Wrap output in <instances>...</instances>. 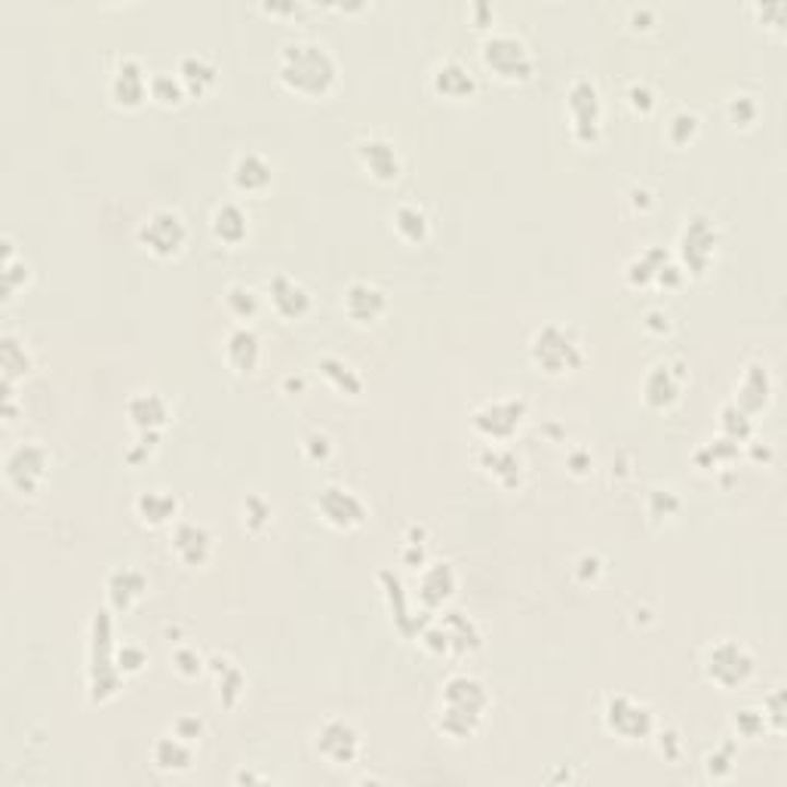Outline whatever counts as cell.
<instances>
[{
    "label": "cell",
    "instance_id": "obj_41",
    "mask_svg": "<svg viewBox=\"0 0 787 787\" xmlns=\"http://www.w3.org/2000/svg\"><path fill=\"white\" fill-rule=\"evenodd\" d=\"M148 93H151V102L164 105V108H179L181 102L188 98V90L176 71H154L151 81H148Z\"/></svg>",
    "mask_w": 787,
    "mask_h": 787
},
{
    "label": "cell",
    "instance_id": "obj_11",
    "mask_svg": "<svg viewBox=\"0 0 787 787\" xmlns=\"http://www.w3.org/2000/svg\"><path fill=\"white\" fill-rule=\"evenodd\" d=\"M314 510L324 524L339 529V532L361 529L369 517L366 502L351 486H342V483H324L314 495Z\"/></svg>",
    "mask_w": 787,
    "mask_h": 787
},
{
    "label": "cell",
    "instance_id": "obj_27",
    "mask_svg": "<svg viewBox=\"0 0 787 787\" xmlns=\"http://www.w3.org/2000/svg\"><path fill=\"white\" fill-rule=\"evenodd\" d=\"M127 415L136 431H154L161 434L169 422V400L164 393L154 391V388H142V391H132L127 400Z\"/></svg>",
    "mask_w": 787,
    "mask_h": 787
},
{
    "label": "cell",
    "instance_id": "obj_51",
    "mask_svg": "<svg viewBox=\"0 0 787 787\" xmlns=\"http://www.w3.org/2000/svg\"><path fill=\"white\" fill-rule=\"evenodd\" d=\"M766 717H763V710L760 707H744V710H738L736 714V729L741 738H756L766 732Z\"/></svg>",
    "mask_w": 787,
    "mask_h": 787
},
{
    "label": "cell",
    "instance_id": "obj_62",
    "mask_svg": "<svg viewBox=\"0 0 787 787\" xmlns=\"http://www.w3.org/2000/svg\"><path fill=\"white\" fill-rule=\"evenodd\" d=\"M566 465H569V471H573L575 477H585L590 471L594 459H590V453H585V449H573L569 459H566Z\"/></svg>",
    "mask_w": 787,
    "mask_h": 787
},
{
    "label": "cell",
    "instance_id": "obj_10",
    "mask_svg": "<svg viewBox=\"0 0 787 787\" xmlns=\"http://www.w3.org/2000/svg\"><path fill=\"white\" fill-rule=\"evenodd\" d=\"M49 465H52V456L44 443L22 441L3 459V480L16 495H37L47 483Z\"/></svg>",
    "mask_w": 787,
    "mask_h": 787
},
{
    "label": "cell",
    "instance_id": "obj_40",
    "mask_svg": "<svg viewBox=\"0 0 787 787\" xmlns=\"http://www.w3.org/2000/svg\"><path fill=\"white\" fill-rule=\"evenodd\" d=\"M225 312L237 324H249V320H256V314L262 312V295L246 283H231L225 290Z\"/></svg>",
    "mask_w": 787,
    "mask_h": 787
},
{
    "label": "cell",
    "instance_id": "obj_58",
    "mask_svg": "<svg viewBox=\"0 0 787 787\" xmlns=\"http://www.w3.org/2000/svg\"><path fill=\"white\" fill-rule=\"evenodd\" d=\"M627 203H631V210H637V213H649V210L656 207V195H653L646 185H634V188L627 191Z\"/></svg>",
    "mask_w": 787,
    "mask_h": 787
},
{
    "label": "cell",
    "instance_id": "obj_43",
    "mask_svg": "<svg viewBox=\"0 0 787 787\" xmlns=\"http://www.w3.org/2000/svg\"><path fill=\"white\" fill-rule=\"evenodd\" d=\"M240 520H244V529H249L252 536H259V532H265L268 526L274 524V505L265 498L262 492H249L240 502Z\"/></svg>",
    "mask_w": 787,
    "mask_h": 787
},
{
    "label": "cell",
    "instance_id": "obj_12",
    "mask_svg": "<svg viewBox=\"0 0 787 787\" xmlns=\"http://www.w3.org/2000/svg\"><path fill=\"white\" fill-rule=\"evenodd\" d=\"M314 748L329 766H351L363 754V736L354 723L342 720V717H329L314 732Z\"/></svg>",
    "mask_w": 787,
    "mask_h": 787
},
{
    "label": "cell",
    "instance_id": "obj_14",
    "mask_svg": "<svg viewBox=\"0 0 787 787\" xmlns=\"http://www.w3.org/2000/svg\"><path fill=\"white\" fill-rule=\"evenodd\" d=\"M526 419V400L520 397H502V400H490L471 415V425L480 437L492 443L510 441Z\"/></svg>",
    "mask_w": 787,
    "mask_h": 787
},
{
    "label": "cell",
    "instance_id": "obj_44",
    "mask_svg": "<svg viewBox=\"0 0 787 787\" xmlns=\"http://www.w3.org/2000/svg\"><path fill=\"white\" fill-rule=\"evenodd\" d=\"M698 132H702V120H698L695 111H689V108L673 111V115L668 117V124H665V139H668L673 148L692 145V142L698 139Z\"/></svg>",
    "mask_w": 787,
    "mask_h": 787
},
{
    "label": "cell",
    "instance_id": "obj_15",
    "mask_svg": "<svg viewBox=\"0 0 787 787\" xmlns=\"http://www.w3.org/2000/svg\"><path fill=\"white\" fill-rule=\"evenodd\" d=\"M357 154V164L369 173V179H376L378 185H393V181L403 176V154L393 139L381 136V132H369L357 139L354 145Z\"/></svg>",
    "mask_w": 787,
    "mask_h": 787
},
{
    "label": "cell",
    "instance_id": "obj_18",
    "mask_svg": "<svg viewBox=\"0 0 787 787\" xmlns=\"http://www.w3.org/2000/svg\"><path fill=\"white\" fill-rule=\"evenodd\" d=\"M148 81H151V74L145 71V66L139 59H132V56H124L115 66V71H111V78H108L111 105L120 108V111H139L151 98Z\"/></svg>",
    "mask_w": 787,
    "mask_h": 787
},
{
    "label": "cell",
    "instance_id": "obj_42",
    "mask_svg": "<svg viewBox=\"0 0 787 787\" xmlns=\"http://www.w3.org/2000/svg\"><path fill=\"white\" fill-rule=\"evenodd\" d=\"M28 280H32V265L25 262V256H16L10 237H3V290L7 295L13 298L22 286H28Z\"/></svg>",
    "mask_w": 787,
    "mask_h": 787
},
{
    "label": "cell",
    "instance_id": "obj_16",
    "mask_svg": "<svg viewBox=\"0 0 787 787\" xmlns=\"http://www.w3.org/2000/svg\"><path fill=\"white\" fill-rule=\"evenodd\" d=\"M169 551L176 554L181 566L188 569H203L215 554L213 529L200 520H176L169 532Z\"/></svg>",
    "mask_w": 787,
    "mask_h": 787
},
{
    "label": "cell",
    "instance_id": "obj_56",
    "mask_svg": "<svg viewBox=\"0 0 787 787\" xmlns=\"http://www.w3.org/2000/svg\"><path fill=\"white\" fill-rule=\"evenodd\" d=\"M643 329L646 332H653V336H668L673 329V320H671V314L665 312V308H649V312L643 314Z\"/></svg>",
    "mask_w": 787,
    "mask_h": 787
},
{
    "label": "cell",
    "instance_id": "obj_34",
    "mask_svg": "<svg viewBox=\"0 0 787 787\" xmlns=\"http://www.w3.org/2000/svg\"><path fill=\"white\" fill-rule=\"evenodd\" d=\"M381 578V585H385V597H388V603H391V612H393V624H397V631L400 634H407V637H415V634H422V627L427 622H419L415 615H412L410 609V597H407V590H403V582L391 573V569H381L378 573Z\"/></svg>",
    "mask_w": 787,
    "mask_h": 787
},
{
    "label": "cell",
    "instance_id": "obj_22",
    "mask_svg": "<svg viewBox=\"0 0 787 787\" xmlns=\"http://www.w3.org/2000/svg\"><path fill=\"white\" fill-rule=\"evenodd\" d=\"M456 590H459V575L453 569V563L434 560V563H425V566L419 569L415 594H419V600H422V607H425L427 612L446 607V603L456 597Z\"/></svg>",
    "mask_w": 787,
    "mask_h": 787
},
{
    "label": "cell",
    "instance_id": "obj_49",
    "mask_svg": "<svg viewBox=\"0 0 787 787\" xmlns=\"http://www.w3.org/2000/svg\"><path fill=\"white\" fill-rule=\"evenodd\" d=\"M624 98H627V108L634 111V115H653L656 111V105H658V96H656V90L649 86L646 81H634L631 86H627V93H624Z\"/></svg>",
    "mask_w": 787,
    "mask_h": 787
},
{
    "label": "cell",
    "instance_id": "obj_47",
    "mask_svg": "<svg viewBox=\"0 0 787 787\" xmlns=\"http://www.w3.org/2000/svg\"><path fill=\"white\" fill-rule=\"evenodd\" d=\"M754 415H748L744 410H738L736 403H729V407H723L720 412V427H723V437H729V441L736 443H744L751 437V431H754V422H751Z\"/></svg>",
    "mask_w": 787,
    "mask_h": 787
},
{
    "label": "cell",
    "instance_id": "obj_24",
    "mask_svg": "<svg viewBox=\"0 0 787 787\" xmlns=\"http://www.w3.org/2000/svg\"><path fill=\"white\" fill-rule=\"evenodd\" d=\"M431 90L441 98L449 102H465L474 98L477 93V74L474 68L465 66L461 59H441L434 71H431Z\"/></svg>",
    "mask_w": 787,
    "mask_h": 787
},
{
    "label": "cell",
    "instance_id": "obj_21",
    "mask_svg": "<svg viewBox=\"0 0 787 787\" xmlns=\"http://www.w3.org/2000/svg\"><path fill=\"white\" fill-rule=\"evenodd\" d=\"M222 357L234 376H252L262 366V336L249 324H234L222 344Z\"/></svg>",
    "mask_w": 787,
    "mask_h": 787
},
{
    "label": "cell",
    "instance_id": "obj_8",
    "mask_svg": "<svg viewBox=\"0 0 787 787\" xmlns=\"http://www.w3.org/2000/svg\"><path fill=\"white\" fill-rule=\"evenodd\" d=\"M680 268L692 278H705L720 249V228L707 213L686 215V225L680 231Z\"/></svg>",
    "mask_w": 787,
    "mask_h": 787
},
{
    "label": "cell",
    "instance_id": "obj_26",
    "mask_svg": "<svg viewBox=\"0 0 787 787\" xmlns=\"http://www.w3.org/2000/svg\"><path fill=\"white\" fill-rule=\"evenodd\" d=\"M145 594L148 575L136 566H120L105 582V597H108V607L115 612H130L132 607H139L145 600Z\"/></svg>",
    "mask_w": 787,
    "mask_h": 787
},
{
    "label": "cell",
    "instance_id": "obj_29",
    "mask_svg": "<svg viewBox=\"0 0 787 787\" xmlns=\"http://www.w3.org/2000/svg\"><path fill=\"white\" fill-rule=\"evenodd\" d=\"M179 498L169 490H142L132 498V514L139 517V524L161 529V526H173L179 520Z\"/></svg>",
    "mask_w": 787,
    "mask_h": 787
},
{
    "label": "cell",
    "instance_id": "obj_13",
    "mask_svg": "<svg viewBox=\"0 0 787 787\" xmlns=\"http://www.w3.org/2000/svg\"><path fill=\"white\" fill-rule=\"evenodd\" d=\"M603 720L612 736L622 741H643V738L656 736V714L653 707L643 705L631 695H612L603 710Z\"/></svg>",
    "mask_w": 787,
    "mask_h": 787
},
{
    "label": "cell",
    "instance_id": "obj_60",
    "mask_svg": "<svg viewBox=\"0 0 787 787\" xmlns=\"http://www.w3.org/2000/svg\"><path fill=\"white\" fill-rule=\"evenodd\" d=\"M658 751H661L665 760L677 763V760H680V751H683V741H680V736H677L673 729H668V732H658Z\"/></svg>",
    "mask_w": 787,
    "mask_h": 787
},
{
    "label": "cell",
    "instance_id": "obj_32",
    "mask_svg": "<svg viewBox=\"0 0 787 787\" xmlns=\"http://www.w3.org/2000/svg\"><path fill=\"white\" fill-rule=\"evenodd\" d=\"M249 213L234 200H222L210 215V231L219 244L225 246H244L249 240Z\"/></svg>",
    "mask_w": 787,
    "mask_h": 787
},
{
    "label": "cell",
    "instance_id": "obj_48",
    "mask_svg": "<svg viewBox=\"0 0 787 787\" xmlns=\"http://www.w3.org/2000/svg\"><path fill=\"white\" fill-rule=\"evenodd\" d=\"M302 453H305V459L314 461V465H327V461L332 459V453H336V443H332L327 431L314 427V431H308V434L302 437Z\"/></svg>",
    "mask_w": 787,
    "mask_h": 787
},
{
    "label": "cell",
    "instance_id": "obj_20",
    "mask_svg": "<svg viewBox=\"0 0 787 787\" xmlns=\"http://www.w3.org/2000/svg\"><path fill=\"white\" fill-rule=\"evenodd\" d=\"M686 381V366L680 361H658L643 376V400L649 410H671L680 400Z\"/></svg>",
    "mask_w": 787,
    "mask_h": 787
},
{
    "label": "cell",
    "instance_id": "obj_33",
    "mask_svg": "<svg viewBox=\"0 0 787 787\" xmlns=\"http://www.w3.org/2000/svg\"><path fill=\"white\" fill-rule=\"evenodd\" d=\"M391 231L400 244L422 246L431 237V219L419 203H397L391 210Z\"/></svg>",
    "mask_w": 787,
    "mask_h": 787
},
{
    "label": "cell",
    "instance_id": "obj_30",
    "mask_svg": "<svg viewBox=\"0 0 787 787\" xmlns=\"http://www.w3.org/2000/svg\"><path fill=\"white\" fill-rule=\"evenodd\" d=\"M437 622H441L443 634H446V656L453 658L471 656V653H477V649L483 646L480 627H477L474 619H468L465 612L449 609V612L437 615Z\"/></svg>",
    "mask_w": 787,
    "mask_h": 787
},
{
    "label": "cell",
    "instance_id": "obj_54",
    "mask_svg": "<svg viewBox=\"0 0 787 787\" xmlns=\"http://www.w3.org/2000/svg\"><path fill=\"white\" fill-rule=\"evenodd\" d=\"M705 770L710 778H726L729 772H732V744H723L720 751H714V754H707L705 760Z\"/></svg>",
    "mask_w": 787,
    "mask_h": 787
},
{
    "label": "cell",
    "instance_id": "obj_50",
    "mask_svg": "<svg viewBox=\"0 0 787 787\" xmlns=\"http://www.w3.org/2000/svg\"><path fill=\"white\" fill-rule=\"evenodd\" d=\"M117 668L124 677H136L148 668V653L139 643H124L117 646Z\"/></svg>",
    "mask_w": 787,
    "mask_h": 787
},
{
    "label": "cell",
    "instance_id": "obj_5",
    "mask_svg": "<svg viewBox=\"0 0 787 787\" xmlns=\"http://www.w3.org/2000/svg\"><path fill=\"white\" fill-rule=\"evenodd\" d=\"M529 357L544 376H569L585 366V344L575 336V329L544 324L529 339Z\"/></svg>",
    "mask_w": 787,
    "mask_h": 787
},
{
    "label": "cell",
    "instance_id": "obj_4",
    "mask_svg": "<svg viewBox=\"0 0 787 787\" xmlns=\"http://www.w3.org/2000/svg\"><path fill=\"white\" fill-rule=\"evenodd\" d=\"M480 59L502 83H526L536 74V56L524 37L508 28H492L480 40Z\"/></svg>",
    "mask_w": 787,
    "mask_h": 787
},
{
    "label": "cell",
    "instance_id": "obj_46",
    "mask_svg": "<svg viewBox=\"0 0 787 787\" xmlns=\"http://www.w3.org/2000/svg\"><path fill=\"white\" fill-rule=\"evenodd\" d=\"M169 665H173V671L179 673L181 680H197V677H203V673L210 671V668H207V656L197 653L195 646H179V649H173Z\"/></svg>",
    "mask_w": 787,
    "mask_h": 787
},
{
    "label": "cell",
    "instance_id": "obj_61",
    "mask_svg": "<svg viewBox=\"0 0 787 787\" xmlns=\"http://www.w3.org/2000/svg\"><path fill=\"white\" fill-rule=\"evenodd\" d=\"M631 25H634L637 32L653 28V25H656V10H653V7H634V10H631Z\"/></svg>",
    "mask_w": 787,
    "mask_h": 787
},
{
    "label": "cell",
    "instance_id": "obj_59",
    "mask_svg": "<svg viewBox=\"0 0 787 787\" xmlns=\"http://www.w3.org/2000/svg\"><path fill=\"white\" fill-rule=\"evenodd\" d=\"M427 544H415V541H403V548H400V563L403 566H415V569H422L427 563Z\"/></svg>",
    "mask_w": 787,
    "mask_h": 787
},
{
    "label": "cell",
    "instance_id": "obj_9",
    "mask_svg": "<svg viewBox=\"0 0 787 787\" xmlns=\"http://www.w3.org/2000/svg\"><path fill=\"white\" fill-rule=\"evenodd\" d=\"M756 673L754 653L738 639H717L705 653V677L723 692L748 686Z\"/></svg>",
    "mask_w": 787,
    "mask_h": 787
},
{
    "label": "cell",
    "instance_id": "obj_57",
    "mask_svg": "<svg viewBox=\"0 0 787 787\" xmlns=\"http://www.w3.org/2000/svg\"><path fill=\"white\" fill-rule=\"evenodd\" d=\"M760 710H763L766 723H772V729H782V726H785V698H782V692L770 695L766 705L760 707Z\"/></svg>",
    "mask_w": 787,
    "mask_h": 787
},
{
    "label": "cell",
    "instance_id": "obj_25",
    "mask_svg": "<svg viewBox=\"0 0 787 787\" xmlns=\"http://www.w3.org/2000/svg\"><path fill=\"white\" fill-rule=\"evenodd\" d=\"M271 181H274V164H271L265 154H259V151H244V154L234 157V164H231V185H234L240 195H265V191L271 188Z\"/></svg>",
    "mask_w": 787,
    "mask_h": 787
},
{
    "label": "cell",
    "instance_id": "obj_45",
    "mask_svg": "<svg viewBox=\"0 0 787 787\" xmlns=\"http://www.w3.org/2000/svg\"><path fill=\"white\" fill-rule=\"evenodd\" d=\"M726 117H729L732 127L748 130V127H754L756 117H760V102L751 93H732V96L726 98Z\"/></svg>",
    "mask_w": 787,
    "mask_h": 787
},
{
    "label": "cell",
    "instance_id": "obj_31",
    "mask_svg": "<svg viewBox=\"0 0 787 787\" xmlns=\"http://www.w3.org/2000/svg\"><path fill=\"white\" fill-rule=\"evenodd\" d=\"M207 668L213 673L215 689H219V692H215V695H219V705L234 710L246 695V677L244 671H240V665L231 656H225V653H213V656L207 658Z\"/></svg>",
    "mask_w": 787,
    "mask_h": 787
},
{
    "label": "cell",
    "instance_id": "obj_6",
    "mask_svg": "<svg viewBox=\"0 0 787 787\" xmlns=\"http://www.w3.org/2000/svg\"><path fill=\"white\" fill-rule=\"evenodd\" d=\"M566 115H569V136L578 145H597L603 136V96L600 86L590 78H575L566 90Z\"/></svg>",
    "mask_w": 787,
    "mask_h": 787
},
{
    "label": "cell",
    "instance_id": "obj_3",
    "mask_svg": "<svg viewBox=\"0 0 787 787\" xmlns=\"http://www.w3.org/2000/svg\"><path fill=\"white\" fill-rule=\"evenodd\" d=\"M124 673L117 668L115 622L108 609L93 612L90 622V649H86V689L93 705H108L124 689Z\"/></svg>",
    "mask_w": 787,
    "mask_h": 787
},
{
    "label": "cell",
    "instance_id": "obj_55",
    "mask_svg": "<svg viewBox=\"0 0 787 787\" xmlns=\"http://www.w3.org/2000/svg\"><path fill=\"white\" fill-rule=\"evenodd\" d=\"M600 573H603V560L597 557V554H582V557L575 560V578H578L582 585L597 582Z\"/></svg>",
    "mask_w": 787,
    "mask_h": 787
},
{
    "label": "cell",
    "instance_id": "obj_23",
    "mask_svg": "<svg viewBox=\"0 0 787 787\" xmlns=\"http://www.w3.org/2000/svg\"><path fill=\"white\" fill-rule=\"evenodd\" d=\"M477 465H480L483 474L490 477L495 486H502V490L517 492L524 486V477H526L524 459H520L510 446H502V443L483 446L480 456H477Z\"/></svg>",
    "mask_w": 787,
    "mask_h": 787
},
{
    "label": "cell",
    "instance_id": "obj_36",
    "mask_svg": "<svg viewBox=\"0 0 787 787\" xmlns=\"http://www.w3.org/2000/svg\"><path fill=\"white\" fill-rule=\"evenodd\" d=\"M151 756H154V766L161 772H188L195 766V744L179 738L173 729L154 741L151 748Z\"/></svg>",
    "mask_w": 787,
    "mask_h": 787
},
{
    "label": "cell",
    "instance_id": "obj_39",
    "mask_svg": "<svg viewBox=\"0 0 787 787\" xmlns=\"http://www.w3.org/2000/svg\"><path fill=\"white\" fill-rule=\"evenodd\" d=\"M317 369L339 393H348V397H361L363 393V376L342 357H320Z\"/></svg>",
    "mask_w": 787,
    "mask_h": 787
},
{
    "label": "cell",
    "instance_id": "obj_52",
    "mask_svg": "<svg viewBox=\"0 0 787 787\" xmlns=\"http://www.w3.org/2000/svg\"><path fill=\"white\" fill-rule=\"evenodd\" d=\"M680 508H683V502L673 490H653V495H649V514L653 517H677Z\"/></svg>",
    "mask_w": 787,
    "mask_h": 787
},
{
    "label": "cell",
    "instance_id": "obj_17",
    "mask_svg": "<svg viewBox=\"0 0 787 787\" xmlns=\"http://www.w3.org/2000/svg\"><path fill=\"white\" fill-rule=\"evenodd\" d=\"M265 293H268L271 312L278 314L280 320H286V324L305 320L314 308L312 290L302 280L290 278L286 271H274L268 278V283H265Z\"/></svg>",
    "mask_w": 787,
    "mask_h": 787
},
{
    "label": "cell",
    "instance_id": "obj_38",
    "mask_svg": "<svg viewBox=\"0 0 787 787\" xmlns=\"http://www.w3.org/2000/svg\"><path fill=\"white\" fill-rule=\"evenodd\" d=\"M0 366H3V381L7 388H13V381L19 376H28L32 373V351L19 342L13 332H3V344H0Z\"/></svg>",
    "mask_w": 787,
    "mask_h": 787
},
{
    "label": "cell",
    "instance_id": "obj_1",
    "mask_svg": "<svg viewBox=\"0 0 787 787\" xmlns=\"http://www.w3.org/2000/svg\"><path fill=\"white\" fill-rule=\"evenodd\" d=\"M278 81L302 98H327L339 83V62L327 44L295 37L280 47Z\"/></svg>",
    "mask_w": 787,
    "mask_h": 787
},
{
    "label": "cell",
    "instance_id": "obj_19",
    "mask_svg": "<svg viewBox=\"0 0 787 787\" xmlns=\"http://www.w3.org/2000/svg\"><path fill=\"white\" fill-rule=\"evenodd\" d=\"M391 302H388V293L369 283V280H354L348 283L342 293V312L351 324L357 327H376L378 320L388 314Z\"/></svg>",
    "mask_w": 787,
    "mask_h": 787
},
{
    "label": "cell",
    "instance_id": "obj_7",
    "mask_svg": "<svg viewBox=\"0 0 787 787\" xmlns=\"http://www.w3.org/2000/svg\"><path fill=\"white\" fill-rule=\"evenodd\" d=\"M136 244L161 262L176 259L188 244V225H185L181 213L169 210V207H157V210L142 215V222L136 228Z\"/></svg>",
    "mask_w": 787,
    "mask_h": 787
},
{
    "label": "cell",
    "instance_id": "obj_28",
    "mask_svg": "<svg viewBox=\"0 0 787 787\" xmlns=\"http://www.w3.org/2000/svg\"><path fill=\"white\" fill-rule=\"evenodd\" d=\"M772 376L770 369L763 366V363H748L744 366V373L738 378L736 385V403L738 410H744L748 415H756L760 410H766L772 400Z\"/></svg>",
    "mask_w": 787,
    "mask_h": 787
},
{
    "label": "cell",
    "instance_id": "obj_35",
    "mask_svg": "<svg viewBox=\"0 0 787 787\" xmlns=\"http://www.w3.org/2000/svg\"><path fill=\"white\" fill-rule=\"evenodd\" d=\"M176 74H179L181 83H185L188 96H207L215 83H219V66H215L210 56H203V52L181 56Z\"/></svg>",
    "mask_w": 787,
    "mask_h": 787
},
{
    "label": "cell",
    "instance_id": "obj_53",
    "mask_svg": "<svg viewBox=\"0 0 787 787\" xmlns=\"http://www.w3.org/2000/svg\"><path fill=\"white\" fill-rule=\"evenodd\" d=\"M173 732L179 738H185V741L197 744V741L203 738V732H207V723L200 720V717H195V714H181V717L173 720Z\"/></svg>",
    "mask_w": 787,
    "mask_h": 787
},
{
    "label": "cell",
    "instance_id": "obj_37",
    "mask_svg": "<svg viewBox=\"0 0 787 787\" xmlns=\"http://www.w3.org/2000/svg\"><path fill=\"white\" fill-rule=\"evenodd\" d=\"M671 259V252L668 249H661V246H646L639 256H634L627 268H624V278L631 286H637V290H646V286H656V274L661 265Z\"/></svg>",
    "mask_w": 787,
    "mask_h": 787
},
{
    "label": "cell",
    "instance_id": "obj_2",
    "mask_svg": "<svg viewBox=\"0 0 787 787\" xmlns=\"http://www.w3.org/2000/svg\"><path fill=\"white\" fill-rule=\"evenodd\" d=\"M490 689L474 673H453L441 692V707H437V729L453 741L474 738L480 723L490 710Z\"/></svg>",
    "mask_w": 787,
    "mask_h": 787
}]
</instances>
